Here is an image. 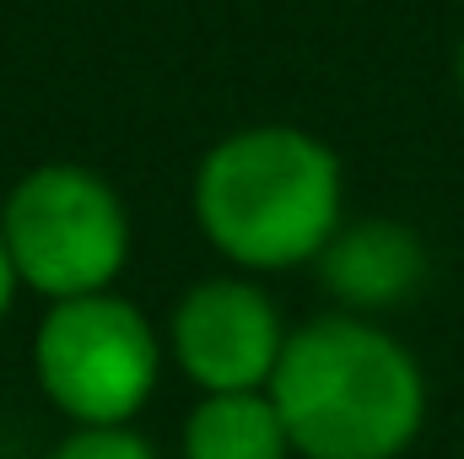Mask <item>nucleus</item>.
<instances>
[{
    "label": "nucleus",
    "mask_w": 464,
    "mask_h": 459,
    "mask_svg": "<svg viewBox=\"0 0 464 459\" xmlns=\"http://www.w3.org/2000/svg\"><path fill=\"white\" fill-rule=\"evenodd\" d=\"M270 400L303 459H400L427 422V378L389 330L324 314L286 336Z\"/></svg>",
    "instance_id": "f257e3e1"
},
{
    "label": "nucleus",
    "mask_w": 464,
    "mask_h": 459,
    "mask_svg": "<svg viewBox=\"0 0 464 459\" xmlns=\"http://www.w3.org/2000/svg\"><path fill=\"white\" fill-rule=\"evenodd\" d=\"M341 157L292 124L217 141L195 168V222L243 270H292L341 232Z\"/></svg>",
    "instance_id": "f03ea898"
},
{
    "label": "nucleus",
    "mask_w": 464,
    "mask_h": 459,
    "mask_svg": "<svg viewBox=\"0 0 464 459\" xmlns=\"http://www.w3.org/2000/svg\"><path fill=\"white\" fill-rule=\"evenodd\" d=\"M16 281L49 303L109 292L130 259V217L109 179L76 162L33 168L0 211Z\"/></svg>",
    "instance_id": "7ed1b4c3"
},
{
    "label": "nucleus",
    "mask_w": 464,
    "mask_h": 459,
    "mask_svg": "<svg viewBox=\"0 0 464 459\" xmlns=\"http://www.w3.org/2000/svg\"><path fill=\"white\" fill-rule=\"evenodd\" d=\"M33 367L44 395L76 427H124L157 389L162 341L135 303L114 292H87L44 314Z\"/></svg>",
    "instance_id": "20e7f679"
},
{
    "label": "nucleus",
    "mask_w": 464,
    "mask_h": 459,
    "mask_svg": "<svg viewBox=\"0 0 464 459\" xmlns=\"http://www.w3.org/2000/svg\"><path fill=\"white\" fill-rule=\"evenodd\" d=\"M173 356L179 367L206 389H270V373L286 351V325L265 287L243 276H211L195 281L173 308Z\"/></svg>",
    "instance_id": "39448f33"
},
{
    "label": "nucleus",
    "mask_w": 464,
    "mask_h": 459,
    "mask_svg": "<svg viewBox=\"0 0 464 459\" xmlns=\"http://www.w3.org/2000/svg\"><path fill=\"white\" fill-rule=\"evenodd\" d=\"M324 287L351 308H394L427 281V249L405 222H356L319 254Z\"/></svg>",
    "instance_id": "423d86ee"
},
{
    "label": "nucleus",
    "mask_w": 464,
    "mask_h": 459,
    "mask_svg": "<svg viewBox=\"0 0 464 459\" xmlns=\"http://www.w3.org/2000/svg\"><path fill=\"white\" fill-rule=\"evenodd\" d=\"M292 438L270 389L206 395L184 422V459H286Z\"/></svg>",
    "instance_id": "0eeeda50"
},
{
    "label": "nucleus",
    "mask_w": 464,
    "mask_h": 459,
    "mask_svg": "<svg viewBox=\"0 0 464 459\" xmlns=\"http://www.w3.org/2000/svg\"><path fill=\"white\" fill-rule=\"evenodd\" d=\"M54 459H157V449L140 438V433H130V422L124 427H76Z\"/></svg>",
    "instance_id": "6e6552de"
},
{
    "label": "nucleus",
    "mask_w": 464,
    "mask_h": 459,
    "mask_svg": "<svg viewBox=\"0 0 464 459\" xmlns=\"http://www.w3.org/2000/svg\"><path fill=\"white\" fill-rule=\"evenodd\" d=\"M16 265H11V249H5V232H0V314L11 308V298H16Z\"/></svg>",
    "instance_id": "1a4fd4ad"
},
{
    "label": "nucleus",
    "mask_w": 464,
    "mask_h": 459,
    "mask_svg": "<svg viewBox=\"0 0 464 459\" xmlns=\"http://www.w3.org/2000/svg\"><path fill=\"white\" fill-rule=\"evenodd\" d=\"M459 87H464V44H459Z\"/></svg>",
    "instance_id": "9d476101"
}]
</instances>
